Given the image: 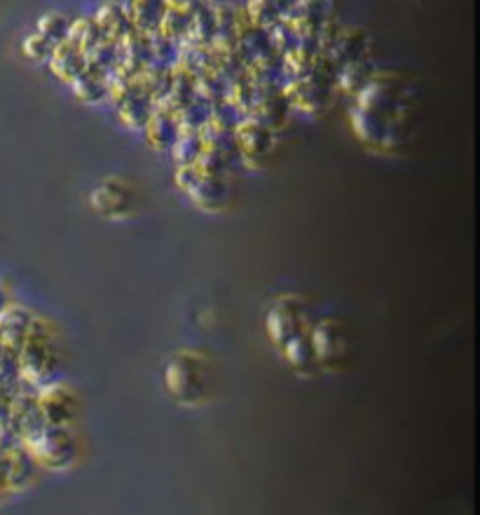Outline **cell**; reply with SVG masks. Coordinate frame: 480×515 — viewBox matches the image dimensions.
I'll use <instances>...</instances> for the list:
<instances>
[{
  "label": "cell",
  "instance_id": "obj_1",
  "mask_svg": "<svg viewBox=\"0 0 480 515\" xmlns=\"http://www.w3.org/2000/svg\"><path fill=\"white\" fill-rule=\"evenodd\" d=\"M413 92L399 73L375 71L366 87L356 94L352 125L368 148L392 153L406 146L413 127Z\"/></svg>",
  "mask_w": 480,
  "mask_h": 515
},
{
  "label": "cell",
  "instance_id": "obj_2",
  "mask_svg": "<svg viewBox=\"0 0 480 515\" xmlns=\"http://www.w3.org/2000/svg\"><path fill=\"white\" fill-rule=\"evenodd\" d=\"M235 146L244 160L263 162L274 150V129L256 118H246L235 125Z\"/></svg>",
  "mask_w": 480,
  "mask_h": 515
},
{
  "label": "cell",
  "instance_id": "obj_3",
  "mask_svg": "<svg viewBox=\"0 0 480 515\" xmlns=\"http://www.w3.org/2000/svg\"><path fill=\"white\" fill-rule=\"evenodd\" d=\"M164 10H167V0H125L129 24L143 36H153L160 31Z\"/></svg>",
  "mask_w": 480,
  "mask_h": 515
},
{
  "label": "cell",
  "instance_id": "obj_4",
  "mask_svg": "<svg viewBox=\"0 0 480 515\" xmlns=\"http://www.w3.org/2000/svg\"><path fill=\"white\" fill-rule=\"evenodd\" d=\"M94 22L99 24L101 33H104L108 43L113 45H120L122 40L134 31L125 12V3H118V0H108V3L101 5V8L96 10Z\"/></svg>",
  "mask_w": 480,
  "mask_h": 515
},
{
  "label": "cell",
  "instance_id": "obj_5",
  "mask_svg": "<svg viewBox=\"0 0 480 515\" xmlns=\"http://www.w3.org/2000/svg\"><path fill=\"white\" fill-rule=\"evenodd\" d=\"M143 129H146L148 141L155 148H171L178 136H181L183 125L174 111H169V108H155Z\"/></svg>",
  "mask_w": 480,
  "mask_h": 515
},
{
  "label": "cell",
  "instance_id": "obj_6",
  "mask_svg": "<svg viewBox=\"0 0 480 515\" xmlns=\"http://www.w3.org/2000/svg\"><path fill=\"white\" fill-rule=\"evenodd\" d=\"M71 87L73 94L78 96L82 103H89V106H99V103H104L108 96H111V85H108L106 73L89 64V61L85 73H80L78 78L71 82Z\"/></svg>",
  "mask_w": 480,
  "mask_h": 515
},
{
  "label": "cell",
  "instance_id": "obj_7",
  "mask_svg": "<svg viewBox=\"0 0 480 515\" xmlns=\"http://www.w3.org/2000/svg\"><path fill=\"white\" fill-rule=\"evenodd\" d=\"M296 3L298 0H249L244 12L253 26L270 31L272 26L284 22Z\"/></svg>",
  "mask_w": 480,
  "mask_h": 515
},
{
  "label": "cell",
  "instance_id": "obj_8",
  "mask_svg": "<svg viewBox=\"0 0 480 515\" xmlns=\"http://www.w3.org/2000/svg\"><path fill=\"white\" fill-rule=\"evenodd\" d=\"M47 64H50L57 78L64 80L66 85H71L80 73H85L87 57L71 43V40H64V43L57 45V50L52 52V57Z\"/></svg>",
  "mask_w": 480,
  "mask_h": 515
},
{
  "label": "cell",
  "instance_id": "obj_9",
  "mask_svg": "<svg viewBox=\"0 0 480 515\" xmlns=\"http://www.w3.org/2000/svg\"><path fill=\"white\" fill-rule=\"evenodd\" d=\"M73 19H68L64 12H47L38 19V33L50 40L52 45H61L68 38V31H71Z\"/></svg>",
  "mask_w": 480,
  "mask_h": 515
},
{
  "label": "cell",
  "instance_id": "obj_10",
  "mask_svg": "<svg viewBox=\"0 0 480 515\" xmlns=\"http://www.w3.org/2000/svg\"><path fill=\"white\" fill-rule=\"evenodd\" d=\"M22 50L31 61H36V64H43V61H50L52 52L57 50V45H52L50 40H47L45 36H40V33L36 31L24 40Z\"/></svg>",
  "mask_w": 480,
  "mask_h": 515
},
{
  "label": "cell",
  "instance_id": "obj_11",
  "mask_svg": "<svg viewBox=\"0 0 480 515\" xmlns=\"http://www.w3.org/2000/svg\"><path fill=\"white\" fill-rule=\"evenodd\" d=\"M10 302H8V291H5V286L0 284V314H3V309L8 307Z\"/></svg>",
  "mask_w": 480,
  "mask_h": 515
}]
</instances>
